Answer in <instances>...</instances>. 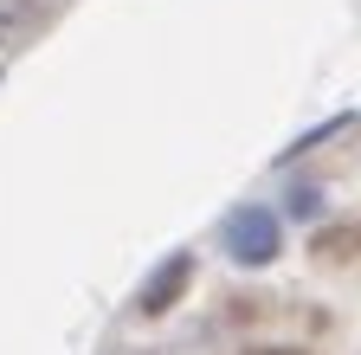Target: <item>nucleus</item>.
I'll use <instances>...</instances> for the list:
<instances>
[{"label": "nucleus", "instance_id": "obj_2", "mask_svg": "<svg viewBox=\"0 0 361 355\" xmlns=\"http://www.w3.org/2000/svg\"><path fill=\"white\" fill-rule=\"evenodd\" d=\"M188 278H194V258H188V252H168L155 272H149V284L135 291V310H142V317H161V310H174L180 291H188Z\"/></svg>", "mask_w": 361, "mask_h": 355}, {"label": "nucleus", "instance_id": "obj_6", "mask_svg": "<svg viewBox=\"0 0 361 355\" xmlns=\"http://www.w3.org/2000/svg\"><path fill=\"white\" fill-rule=\"evenodd\" d=\"M252 355H297V349H252Z\"/></svg>", "mask_w": 361, "mask_h": 355}, {"label": "nucleus", "instance_id": "obj_4", "mask_svg": "<svg viewBox=\"0 0 361 355\" xmlns=\"http://www.w3.org/2000/svg\"><path fill=\"white\" fill-rule=\"evenodd\" d=\"M310 252H316V258H329V265L355 258V252H361V219H342V227H323V233L310 239Z\"/></svg>", "mask_w": 361, "mask_h": 355}, {"label": "nucleus", "instance_id": "obj_5", "mask_svg": "<svg viewBox=\"0 0 361 355\" xmlns=\"http://www.w3.org/2000/svg\"><path fill=\"white\" fill-rule=\"evenodd\" d=\"M316 207H323V194H316V188H297V194H290V213H297V219H310Z\"/></svg>", "mask_w": 361, "mask_h": 355}, {"label": "nucleus", "instance_id": "obj_1", "mask_svg": "<svg viewBox=\"0 0 361 355\" xmlns=\"http://www.w3.org/2000/svg\"><path fill=\"white\" fill-rule=\"evenodd\" d=\"M219 239H226V252H233L239 265H271L278 246H284V227H278L271 207H233L219 219Z\"/></svg>", "mask_w": 361, "mask_h": 355}, {"label": "nucleus", "instance_id": "obj_3", "mask_svg": "<svg viewBox=\"0 0 361 355\" xmlns=\"http://www.w3.org/2000/svg\"><path fill=\"white\" fill-rule=\"evenodd\" d=\"M45 0H0V46H20L32 26H45Z\"/></svg>", "mask_w": 361, "mask_h": 355}]
</instances>
